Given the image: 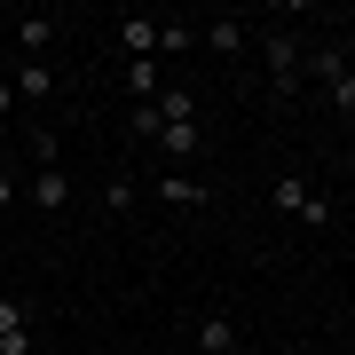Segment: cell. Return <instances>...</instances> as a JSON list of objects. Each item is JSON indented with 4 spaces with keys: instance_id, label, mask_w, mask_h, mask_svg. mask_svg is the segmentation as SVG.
I'll list each match as a JSON object with an SVG mask.
<instances>
[{
    "instance_id": "cell-1",
    "label": "cell",
    "mask_w": 355,
    "mask_h": 355,
    "mask_svg": "<svg viewBox=\"0 0 355 355\" xmlns=\"http://www.w3.org/2000/svg\"><path fill=\"white\" fill-rule=\"evenodd\" d=\"M261 48H268V95H300V87H308V40L277 24Z\"/></svg>"
},
{
    "instance_id": "cell-2",
    "label": "cell",
    "mask_w": 355,
    "mask_h": 355,
    "mask_svg": "<svg viewBox=\"0 0 355 355\" xmlns=\"http://www.w3.org/2000/svg\"><path fill=\"white\" fill-rule=\"evenodd\" d=\"M268 205H277V214H292V221H308V229L331 221V198H324L308 174H277V182H268Z\"/></svg>"
},
{
    "instance_id": "cell-3",
    "label": "cell",
    "mask_w": 355,
    "mask_h": 355,
    "mask_svg": "<svg viewBox=\"0 0 355 355\" xmlns=\"http://www.w3.org/2000/svg\"><path fill=\"white\" fill-rule=\"evenodd\" d=\"M55 16H16V48H24V64H55Z\"/></svg>"
},
{
    "instance_id": "cell-4",
    "label": "cell",
    "mask_w": 355,
    "mask_h": 355,
    "mask_svg": "<svg viewBox=\"0 0 355 355\" xmlns=\"http://www.w3.org/2000/svg\"><path fill=\"white\" fill-rule=\"evenodd\" d=\"M0 355H32V308L16 292H0Z\"/></svg>"
},
{
    "instance_id": "cell-5",
    "label": "cell",
    "mask_w": 355,
    "mask_h": 355,
    "mask_svg": "<svg viewBox=\"0 0 355 355\" xmlns=\"http://www.w3.org/2000/svg\"><path fill=\"white\" fill-rule=\"evenodd\" d=\"M150 198H158V205H190V214H205V205H214V190H205L198 174H158Z\"/></svg>"
},
{
    "instance_id": "cell-6",
    "label": "cell",
    "mask_w": 355,
    "mask_h": 355,
    "mask_svg": "<svg viewBox=\"0 0 355 355\" xmlns=\"http://www.w3.org/2000/svg\"><path fill=\"white\" fill-rule=\"evenodd\" d=\"M237 340H245L237 316H198V324H190V347H198V355H237Z\"/></svg>"
},
{
    "instance_id": "cell-7",
    "label": "cell",
    "mask_w": 355,
    "mask_h": 355,
    "mask_svg": "<svg viewBox=\"0 0 355 355\" xmlns=\"http://www.w3.org/2000/svg\"><path fill=\"white\" fill-rule=\"evenodd\" d=\"M119 55L127 64H158V16H127L119 24Z\"/></svg>"
},
{
    "instance_id": "cell-8",
    "label": "cell",
    "mask_w": 355,
    "mask_h": 355,
    "mask_svg": "<svg viewBox=\"0 0 355 355\" xmlns=\"http://www.w3.org/2000/svg\"><path fill=\"white\" fill-rule=\"evenodd\" d=\"M32 205H40V214H64V205H71V174H64V166H40V174H32V190H24Z\"/></svg>"
},
{
    "instance_id": "cell-9",
    "label": "cell",
    "mask_w": 355,
    "mask_h": 355,
    "mask_svg": "<svg viewBox=\"0 0 355 355\" xmlns=\"http://www.w3.org/2000/svg\"><path fill=\"white\" fill-rule=\"evenodd\" d=\"M198 40H205L214 55H245V24H237V16H205V24H198Z\"/></svg>"
},
{
    "instance_id": "cell-10",
    "label": "cell",
    "mask_w": 355,
    "mask_h": 355,
    "mask_svg": "<svg viewBox=\"0 0 355 355\" xmlns=\"http://www.w3.org/2000/svg\"><path fill=\"white\" fill-rule=\"evenodd\" d=\"M8 87H16V103H48L55 95V64H16Z\"/></svg>"
},
{
    "instance_id": "cell-11",
    "label": "cell",
    "mask_w": 355,
    "mask_h": 355,
    "mask_svg": "<svg viewBox=\"0 0 355 355\" xmlns=\"http://www.w3.org/2000/svg\"><path fill=\"white\" fill-rule=\"evenodd\" d=\"M158 119H166V127H198V95L190 87H166L158 95Z\"/></svg>"
},
{
    "instance_id": "cell-12",
    "label": "cell",
    "mask_w": 355,
    "mask_h": 355,
    "mask_svg": "<svg viewBox=\"0 0 355 355\" xmlns=\"http://www.w3.org/2000/svg\"><path fill=\"white\" fill-rule=\"evenodd\" d=\"M127 95H135V103H158V95H166V71H158V64H127Z\"/></svg>"
},
{
    "instance_id": "cell-13",
    "label": "cell",
    "mask_w": 355,
    "mask_h": 355,
    "mask_svg": "<svg viewBox=\"0 0 355 355\" xmlns=\"http://www.w3.org/2000/svg\"><path fill=\"white\" fill-rule=\"evenodd\" d=\"M198 48V24H174V16H158V55H190Z\"/></svg>"
},
{
    "instance_id": "cell-14",
    "label": "cell",
    "mask_w": 355,
    "mask_h": 355,
    "mask_svg": "<svg viewBox=\"0 0 355 355\" xmlns=\"http://www.w3.org/2000/svg\"><path fill=\"white\" fill-rule=\"evenodd\" d=\"M158 150H166V158H198V150H205V127H166Z\"/></svg>"
},
{
    "instance_id": "cell-15",
    "label": "cell",
    "mask_w": 355,
    "mask_h": 355,
    "mask_svg": "<svg viewBox=\"0 0 355 355\" xmlns=\"http://www.w3.org/2000/svg\"><path fill=\"white\" fill-rule=\"evenodd\" d=\"M24 158H32V166H64V142H55V127H32V135H24Z\"/></svg>"
},
{
    "instance_id": "cell-16",
    "label": "cell",
    "mask_w": 355,
    "mask_h": 355,
    "mask_svg": "<svg viewBox=\"0 0 355 355\" xmlns=\"http://www.w3.org/2000/svg\"><path fill=\"white\" fill-rule=\"evenodd\" d=\"M127 135H135V142H158V135H166L158 103H135V111H127Z\"/></svg>"
},
{
    "instance_id": "cell-17",
    "label": "cell",
    "mask_w": 355,
    "mask_h": 355,
    "mask_svg": "<svg viewBox=\"0 0 355 355\" xmlns=\"http://www.w3.org/2000/svg\"><path fill=\"white\" fill-rule=\"evenodd\" d=\"M324 103H331L340 119H355V64H347L340 79H324Z\"/></svg>"
},
{
    "instance_id": "cell-18",
    "label": "cell",
    "mask_w": 355,
    "mask_h": 355,
    "mask_svg": "<svg viewBox=\"0 0 355 355\" xmlns=\"http://www.w3.org/2000/svg\"><path fill=\"white\" fill-rule=\"evenodd\" d=\"M135 174H111V182H103V205H111V214H135Z\"/></svg>"
},
{
    "instance_id": "cell-19",
    "label": "cell",
    "mask_w": 355,
    "mask_h": 355,
    "mask_svg": "<svg viewBox=\"0 0 355 355\" xmlns=\"http://www.w3.org/2000/svg\"><path fill=\"white\" fill-rule=\"evenodd\" d=\"M8 119H16V87L0 79V127H8Z\"/></svg>"
},
{
    "instance_id": "cell-20",
    "label": "cell",
    "mask_w": 355,
    "mask_h": 355,
    "mask_svg": "<svg viewBox=\"0 0 355 355\" xmlns=\"http://www.w3.org/2000/svg\"><path fill=\"white\" fill-rule=\"evenodd\" d=\"M8 205H16V182H8V166H0V214H8Z\"/></svg>"
}]
</instances>
